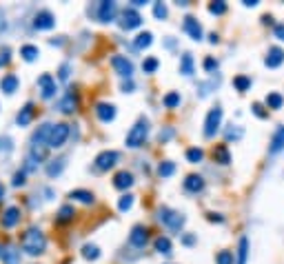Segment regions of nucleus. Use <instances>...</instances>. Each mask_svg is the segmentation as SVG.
Returning a JSON list of instances; mask_svg holds the SVG:
<instances>
[{"label": "nucleus", "mask_w": 284, "mask_h": 264, "mask_svg": "<svg viewBox=\"0 0 284 264\" xmlns=\"http://www.w3.org/2000/svg\"><path fill=\"white\" fill-rule=\"evenodd\" d=\"M158 218L162 220V222L167 224L169 229H173V231H180V229H182V224H184V218H182L180 213H176V211L167 209V206H162V209H160Z\"/></svg>", "instance_id": "5"}, {"label": "nucleus", "mask_w": 284, "mask_h": 264, "mask_svg": "<svg viewBox=\"0 0 284 264\" xmlns=\"http://www.w3.org/2000/svg\"><path fill=\"white\" fill-rule=\"evenodd\" d=\"M4 27H7V23H4V18H2V16H0V32H2Z\"/></svg>", "instance_id": "59"}, {"label": "nucleus", "mask_w": 284, "mask_h": 264, "mask_svg": "<svg viewBox=\"0 0 284 264\" xmlns=\"http://www.w3.org/2000/svg\"><path fill=\"white\" fill-rule=\"evenodd\" d=\"M155 251L169 255V253H171V240H169V237H164V235L155 237Z\"/></svg>", "instance_id": "34"}, {"label": "nucleus", "mask_w": 284, "mask_h": 264, "mask_svg": "<svg viewBox=\"0 0 284 264\" xmlns=\"http://www.w3.org/2000/svg\"><path fill=\"white\" fill-rule=\"evenodd\" d=\"M257 0H244V7H255Z\"/></svg>", "instance_id": "56"}, {"label": "nucleus", "mask_w": 284, "mask_h": 264, "mask_svg": "<svg viewBox=\"0 0 284 264\" xmlns=\"http://www.w3.org/2000/svg\"><path fill=\"white\" fill-rule=\"evenodd\" d=\"M111 65H113L115 73L122 78H127V80H131V73H133V63L129 58H124V56H113L111 58Z\"/></svg>", "instance_id": "7"}, {"label": "nucleus", "mask_w": 284, "mask_h": 264, "mask_svg": "<svg viewBox=\"0 0 284 264\" xmlns=\"http://www.w3.org/2000/svg\"><path fill=\"white\" fill-rule=\"evenodd\" d=\"M69 198H71V200L82 202V204H91V202H93V193L84 191V189H73V191L69 193Z\"/></svg>", "instance_id": "28"}, {"label": "nucleus", "mask_w": 284, "mask_h": 264, "mask_svg": "<svg viewBox=\"0 0 284 264\" xmlns=\"http://www.w3.org/2000/svg\"><path fill=\"white\" fill-rule=\"evenodd\" d=\"M118 158H120L118 151H102V153H98V158H96V169H98V171H109L111 166L118 162Z\"/></svg>", "instance_id": "12"}, {"label": "nucleus", "mask_w": 284, "mask_h": 264, "mask_svg": "<svg viewBox=\"0 0 284 264\" xmlns=\"http://www.w3.org/2000/svg\"><path fill=\"white\" fill-rule=\"evenodd\" d=\"M180 73H184V76H191L193 73V58H191V54H184L180 60Z\"/></svg>", "instance_id": "32"}, {"label": "nucleus", "mask_w": 284, "mask_h": 264, "mask_svg": "<svg viewBox=\"0 0 284 264\" xmlns=\"http://www.w3.org/2000/svg\"><path fill=\"white\" fill-rule=\"evenodd\" d=\"M20 249L29 255H40L47 249V237L38 227H29L20 237Z\"/></svg>", "instance_id": "1"}, {"label": "nucleus", "mask_w": 284, "mask_h": 264, "mask_svg": "<svg viewBox=\"0 0 284 264\" xmlns=\"http://www.w3.org/2000/svg\"><path fill=\"white\" fill-rule=\"evenodd\" d=\"M2 262L4 264H20V251L13 246H4L2 249Z\"/></svg>", "instance_id": "27"}, {"label": "nucleus", "mask_w": 284, "mask_h": 264, "mask_svg": "<svg viewBox=\"0 0 284 264\" xmlns=\"http://www.w3.org/2000/svg\"><path fill=\"white\" fill-rule=\"evenodd\" d=\"M215 67H217V63H215L213 58H207V60H204V69H207V71H213Z\"/></svg>", "instance_id": "51"}, {"label": "nucleus", "mask_w": 284, "mask_h": 264, "mask_svg": "<svg viewBox=\"0 0 284 264\" xmlns=\"http://www.w3.org/2000/svg\"><path fill=\"white\" fill-rule=\"evenodd\" d=\"M204 158V153H202V149H189V151H186V160L189 162H193V165H198L200 160H202Z\"/></svg>", "instance_id": "40"}, {"label": "nucleus", "mask_w": 284, "mask_h": 264, "mask_svg": "<svg viewBox=\"0 0 284 264\" xmlns=\"http://www.w3.org/2000/svg\"><path fill=\"white\" fill-rule=\"evenodd\" d=\"M275 38L284 40V25H275Z\"/></svg>", "instance_id": "52"}, {"label": "nucleus", "mask_w": 284, "mask_h": 264, "mask_svg": "<svg viewBox=\"0 0 284 264\" xmlns=\"http://www.w3.org/2000/svg\"><path fill=\"white\" fill-rule=\"evenodd\" d=\"M153 42V36H151V32H142L136 36V40H133V47L136 49H146V47Z\"/></svg>", "instance_id": "30"}, {"label": "nucleus", "mask_w": 284, "mask_h": 264, "mask_svg": "<svg viewBox=\"0 0 284 264\" xmlns=\"http://www.w3.org/2000/svg\"><path fill=\"white\" fill-rule=\"evenodd\" d=\"M247 258H248V240L242 235L238 244V264H247Z\"/></svg>", "instance_id": "31"}, {"label": "nucleus", "mask_w": 284, "mask_h": 264, "mask_svg": "<svg viewBox=\"0 0 284 264\" xmlns=\"http://www.w3.org/2000/svg\"><path fill=\"white\" fill-rule=\"evenodd\" d=\"M233 87L238 91H248V87H251V78L247 76H235L233 78Z\"/></svg>", "instance_id": "38"}, {"label": "nucleus", "mask_w": 284, "mask_h": 264, "mask_svg": "<svg viewBox=\"0 0 284 264\" xmlns=\"http://www.w3.org/2000/svg\"><path fill=\"white\" fill-rule=\"evenodd\" d=\"M242 138V129H226V140H240Z\"/></svg>", "instance_id": "49"}, {"label": "nucleus", "mask_w": 284, "mask_h": 264, "mask_svg": "<svg viewBox=\"0 0 284 264\" xmlns=\"http://www.w3.org/2000/svg\"><path fill=\"white\" fill-rule=\"evenodd\" d=\"M0 222H2L4 229H13L18 222H20V209H18V206H9V209L2 213V220H0Z\"/></svg>", "instance_id": "18"}, {"label": "nucleus", "mask_w": 284, "mask_h": 264, "mask_svg": "<svg viewBox=\"0 0 284 264\" xmlns=\"http://www.w3.org/2000/svg\"><path fill=\"white\" fill-rule=\"evenodd\" d=\"M146 133H149V122L142 118V120H138L136 125L131 127V131L127 133V147L136 149V147H140V144H144Z\"/></svg>", "instance_id": "2"}, {"label": "nucleus", "mask_w": 284, "mask_h": 264, "mask_svg": "<svg viewBox=\"0 0 284 264\" xmlns=\"http://www.w3.org/2000/svg\"><path fill=\"white\" fill-rule=\"evenodd\" d=\"M209 11H211V14H215V16L226 14V2H224V0H215V2H211V5H209Z\"/></svg>", "instance_id": "39"}, {"label": "nucleus", "mask_w": 284, "mask_h": 264, "mask_svg": "<svg viewBox=\"0 0 284 264\" xmlns=\"http://www.w3.org/2000/svg\"><path fill=\"white\" fill-rule=\"evenodd\" d=\"M129 242H131L133 246H138V249H142V246L149 242V229L142 227V224H138V227L131 229V233H129Z\"/></svg>", "instance_id": "13"}, {"label": "nucleus", "mask_w": 284, "mask_h": 264, "mask_svg": "<svg viewBox=\"0 0 284 264\" xmlns=\"http://www.w3.org/2000/svg\"><path fill=\"white\" fill-rule=\"evenodd\" d=\"M284 104V98L280 94H269L266 96V107L269 109H282Z\"/></svg>", "instance_id": "37"}, {"label": "nucleus", "mask_w": 284, "mask_h": 264, "mask_svg": "<svg viewBox=\"0 0 284 264\" xmlns=\"http://www.w3.org/2000/svg\"><path fill=\"white\" fill-rule=\"evenodd\" d=\"M25 175H27L25 169L16 171V175H13V187H22V184H25Z\"/></svg>", "instance_id": "46"}, {"label": "nucleus", "mask_w": 284, "mask_h": 264, "mask_svg": "<svg viewBox=\"0 0 284 264\" xmlns=\"http://www.w3.org/2000/svg\"><path fill=\"white\" fill-rule=\"evenodd\" d=\"M282 63H284V51L280 49V47H271L269 54H266L264 65H266L269 69H275V67H280Z\"/></svg>", "instance_id": "20"}, {"label": "nucleus", "mask_w": 284, "mask_h": 264, "mask_svg": "<svg viewBox=\"0 0 284 264\" xmlns=\"http://www.w3.org/2000/svg\"><path fill=\"white\" fill-rule=\"evenodd\" d=\"M0 151H2V149H0Z\"/></svg>", "instance_id": "62"}, {"label": "nucleus", "mask_w": 284, "mask_h": 264, "mask_svg": "<svg viewBox=\"0 0 284 264\" xmlns=\"http://www.w3.org/2000/svg\"><path fill=\"white\" fill-rule=\"evenodd\" d=\"M38 89L44 100L53 98V96H56V78H53L51 73H42V76L38 78Z\"/></svg>", "instance_id": "6"}, {"label": "nucleus", "mask_w": 284, "mask_h": 264, "mask_svg": "<svg viewBox=\"0 0 284 264\" xmlns=\"http://www.w3.org/2000/svg\"><path fill=\"white\" fill-rule=\"evenodd\" d=\"M153 16H155V18H167V5H164V2H155V5H153Z\"/></svg>", "instance_id": "45"}, {"label": "nucleus", "mask_w": 284, "mask_h": 264, "mask_svg": "<svg viewBox=\"0 0 284 264\" xmlns=\"http://www.w3.org/2000/svg\"><path fill=\"white\" fill-rule=\"evenodd\" d=\"M184 189H186V191H191V193H200L204 189V178H202V175H198V173L186 175Z\"/></svg>", "instance_id": "21"}, {"label": "nucleus", "mask_w": 284, "mask_h": 264, "mask_svg": "<svg viewBox=\"0 0 284 264\" xmlns=\"http://www.w3.org/2000/svg\"><path fill=\"white\" fill-rule=\"evenodd\" d=\"M213 160L220 162V165H229L231 153H229V149H226V144H217V147L213 149Z\"/></svg>", "instance_id": "26"}, {"label": "nucleus", "mask_w": 284, "mask_h": 264, "mask_svg": "<svg viewBox=\"0 0 284 264\" xmlns=\"http://www.w3.org/2000/svg\"><path fill=\"white\" fill-rule=\"evenodd\" d=\"M73 215H75L73 206H71V204H65V206H60V211H58L56 222H58V224H69V222H73Z\"/></svg>", "instance_id": "25"}, {"label": "nucleus", "mask_w": 284, "mask_h": 264, "mask_svg": "<svg viewBox=\"0 0 284 264\" xmlns=\"http://www.w3.org/2000/svg\"><path fill=\"white\" fill-rule=\"evenodd\" d=\"M131 206H133V196H129V193H127V196L120 198V202H118V209L120 211H129Z\"/></svg>", "instance_id": "43"}, {"label": "nucleus", "mask_w": 284, "mask_h": 264, "mask_svg": "<svg viewBox=\"0 0 284 264\" xmlns=\"http://www.w3.org/2000/svg\"><path fill=\"white\" fill-rule=\"evenodd\" d=\"M118 14V5H115L113 0H102L100 5H98V20L100 23H111Z\"/></svg>", "instance_id": "8"}, {"label": "nucleus", "mask_w": 284, "mask_h": 264, "mask_svg": "<svg viewBox=\"0 0 284 264\" xmlns=\"http://www.w3.org/2000/svg\"><path fill=\"white\" fill-rule=\"evenodd\" d=\"M215 262L217 264H233V253H231V251H220Z\"/></svg>", "instance_id": "41"}, {"label": "nucleus", "mask_w": 284, "mask_h": 264, "mask_svg": "<svg viewBox=\"0 0 284 264\" xmlns=\"http://www.w3.org/2000/svg\"><path fill=\"white\" fill-rule=\"evenodd\" d=\"M82 258L84 260H98L100 258V249L96 244H84L82 246Z\"/></svg>", "instance_id": "35"}, {"label": "nucleus", "mask_w": 284, "mask_h": 264, "mask_svg": "<svg viewBox=\"0 0 284 264\" xmlns=\"http://www.w3.org/2000/svg\"><path fill=\"white\" fill-rule=\"evenodd\" d=\"M209 220H211V222H224V218H222L220 213H209Z\"/></svg>", "instance_id": "54"}, {"label": "nucleus", "mask_w": 284, "mask_h": 264, "mask_svg": "<svg viewBox=\"0 0 284 264\" xmlns=\"http://www.w3.org/2000/svg\"><path fill=\"white\" fill-rule=\"evenodd\" d=\"M65 166H67V160H65V158L49 160V165H47V175H49V178H58V175L65 171Z\"/></svg>", "instance_id": "23"}, {"label": "nucleus", "mask_w": 284, "mask_h": 264, "mask_svg": "<svg viewBox=\"0 0 284 264\" xmlns=\"http://www.w3.org/2000/svg\"><path fill=\"white\" fill-rule=\"evenodd\" d=\"M142 5H146L144 0H133V7H142Z\"/></svg>", "instance_id": "57"}, {"label": "nucleus", "mask_w": 284, "mask_h": 264, "mask_svg": "<svg viewBox=\"0 0 284 264\" xmlns=\"http://www.w3.org/2000/svg\"><path fill=\"white\" fill-rule=\"evenodd\" d=\"M164 107L167 109H176L178 104H180V94H178V91H169L167 96H164Z\"/></svg>", "instance_id": "36"}, {"label": "nucleus", "mask_w": 284, "mask_h": 264, "mask_svg": "<svg viewBox=\"0 0 284 264\" xmlns=\"http://www.w3.org/2000/svg\"><path fill=\"white\" fill-rule=\"evenodd\" d=\"M9 63H11V49L2 47V49H0V67H7Z\"/></svg>", "instance_id": "44"}, {"label": "nucleus", "mask_w": 284, "mask_h": 264, "mask_svg": "<svg viewBox=\"0 0 284 264\" xmlns=\"http://www.w3.org/2000/svg\"><path fill=\"white\" fill-rule=\"evenodd\" d=\"M182 242H184L186 246H191V244H193V242H195V235H191V233H186V235L182 237Z\"/></svg>", "instance_id": "53"}, {"label": "nucleus", "mask_w": 284, "mask_h": 264, "mask_svg": "<svg viewBox=\"0 0 284 264\" xmlns=\"http://www.w3.org/2000/svg\"><path fill=\"white\" fill-rule=\"evenodd\" d=\"M69 65H60V69H58V78H60V80H69Z\"/></svg>", "instance_id": "48"}, {"label": "nucleus", "mask_w": 284, "mask_h": 264, "mask_svg": "<svg viewBox=\"0 0 284 264\" xmlns=\"http://www.w3.org/2000/svg\"><path fill=\"white\" fill-rule=\"evenodd\" d=\"M67 138H69V125L58 122V125H53V131H51V135H49L47 147H51V149L62 147V144L67 142Z\"/></svg>", "instance_id": "4"}, {"label": "nucleus", "mask_w": 284, "mask_h": 264, "mask_svg": "<svg viewBox=\"0 0 284 264\" xmlns=\"http://www.w3.org/2000/svg\"><path fill=\"white\" fill-rule=\"evenodd\" d=\"M251 109H253V113H255L257 118H266V116H269V111H266V109L262 107L260 102H255V104H253V107H251Z\"/></svg>", "instance_id": "47"}, {"label": "nucleus", "mask_w": 284, "mask_h": 264, "mask_svg": "<svg viewBox=\"0 0 284 264\" xmlns=\"http://www.w3.org/2000/svg\"><path fill=\"white\" fill-rule=\"evenodd\" d=\"M34 116H36V107H34V102H27L25 107L18 111V116H16V122H18V127H27L31 120H34Z\"/></svg>", "instance_id": "17"}, {"label": "nucleus", "mask_w": 284, "mask_h": 264, "mask_svg": "<svg viewBox=\"0 0 284 264\" xmlns=\"http://www.w3.org/2000/svg\"><path fill=\"white\" fill-rule=\"evenodd\" d=\"M0 251H2V246H0ZM0 255H2V253H0Z\"/></svg>", "instance_id": "61"}, {"label": "nucleus", "mask_w": 284, "mask_h": 264, "mask_svg": "<svg viewBox=\"0 0 284 264\" xmlns=\"http://www.w3.org/2000/svg\"><path fill=\"white\" fill-rule=\"evenodd\" d=\"M158 58H146L144 63H142V69H144V73H153L155 69H158Z\"/></svg>", "instance_id": "42"}, {"label": "nucleus", "mask_w": 284, "mask_h": 264, "mask_svg": "<svg viewBox=\"0 0 284 264\" xmlns=\"http://www.w3.org/2000/svg\"><path fill=\"white\" fill-rule=\"evenodd\" d=\"M262 23H264V25H271L273 20H271V16H264V18H262Z\"/></svg>", "instance_id": "58"}, {"label": "nucleus", "mask_w": 284, "mask_h": 264, "mask_svg": "<svg viewBox=\"0 0 284 264\" xmlns=\"http://www.w3.org/2000/svg\"><path fill=\"white\" fill-rule=\"evenodd\" d=\"M78 104H80V98H78V91L69 89L65 94V98L60 100V104H58V109H60L62 113H73L78 111Z\"/></svg>", "instance_id": "10"}, {"label": "nucleus", "mask_w": 284, "mask_h": 264, "mask_svg": "<svg viewBox=\"0 0 284 264\" xmlns=\"http://www.w3.org/2000/svg\"><path fill=\"white\" fill-rule=\"evenodd\" d=\"M171 135H173V129H171V127H167V129H162V131H160L158 140H160V142H167V140L171 138Z\"/></svg>", "instance_id": "50"}, {"label": "nucleus", "mask_w": 284, "mask_h": 264, "mask_svg": "<svg viewBox=\"0 0 284 264\" xmlns=\"http://www.w3.org/2000/svg\"><path fill=\"white\" fill-rule=\"evenodd\" d=\"M182 27H184V32L189 33L193 40H202V27H200V23L193 18V16H186L184 23H182Z\"/></svg>", "instance_id": "15"}, {"label": "nucleus", "mask_w": 284, "mask_h": 264, "mask_svg": "<svg viewBox=\"0 0 284 264\" xmlns=\"http://www.w3.org/2000/svg\"><path fill=\"white\" fill-rule=\"evenodd\" d=\"M173 171H176V165H173L171 160H164L158 165V175L160 178H169V175H173Z\"/></svg>", "instance_id": "33"}, {"label": "nucleus", "mask_w": 284, "mask_h": 264, "mask_svg": "<svg viewBox=\"0 0 284 264\" xmlns=\"http://www.w3.org/2000/svg\"><path fill=\"white\" fill-rule=\"evenodd\" d=\"M220 122H222V109L213 107L211 111L207 113V120H204V138H213L215 131L220 129Z\"/></svg>", "instance_id": "3"}, {"label": "nucleus", "mask_w": 284, "mask_h": 264, "mask_svg": "<svg viewBox=\"0 0 284 264\" xmlns=\"http://www.w3.org/2000/svg\"><path fill=\"white\" fill-rule=\"evenodd\" d=\"M133 89V82L131 80H124L122 82V91H131Z\"/></svg>", "instance_id": "55"}, {"label": "nucleus", "mask_w": 284, "mask_h": 264, "mask_svg": "<svg viewBox=\"0 0 284 264\" xmlns=\"http://www.w3.org/2000/svg\"><path fill=\"white\" fill-rule=\"evenodd\" d=\"M284 149V127H278L271 138V144H269V151L271 153H280Z\"/></svg>", "instance_id": "22"}, {"label": "nucleus", "mask_w": 284, "mask_h": 264, "mask_svg": "<svg viewBox=\"0 0 284 264\" xmlns=\"http://www.w3.org/2000/svg\"><path fill=\"white\" fill-rule=\"evenodd\" d=\"M20 56H22V60H27V63H34V60L40 56V49L36 45H22Z\"/></svg>", "instance_id": "29"}, {"label": "nucleus", "mask_w": 284, "mask_h": 264, "mask_svg": "<svg viewBox=\"0 0 284 264\" xmlns=\"http://www.w3.org/2000/svg\"><path fill=\"white\" fill-rule=\"evenodd\" d=\"M133 184V175L129 171H118L113 175V187L115 189H129Z\"/></svg>", "instance_id": "24"}, {"label": "nucleus", "mask_w": 284, "mask_h": 264, "mask_svg": "<svg viewBox=\"0 0 284 264\" xmlns=\"http://www.w3.org/2000/svg\"><path fill=\"white\" fill-rule=\"evenodd\" d=\"M51 131H53V125H51V122H44V125H40L38 129H36V133H34V138H31V142H34V144H40V147H47Z\"/></svg>", "instance_id": "14"}, {"label": "nucleus", "mask_w": 284, "mask_h": 264, "mask_svg": "<svg viewBox=\"0 0 284 264\" xmlns=\"http://www.w3.org/2000/svg\"><path fill=\"white\" fill-rule=\"evenodd\" d=\"M18 87H20V80H18L16 73H7V76H2V80H0V89H2L7 96L16 94Z\"/></svg>", "instance_id": "19"}, {"label": "nucleus", "mask_w": 284, "mask_h": 264, "mask_svg": "<svg viewBox=\"0 0 284 264\" xmlns=\"http://www.w3.org/2000/svg\"><path fill=\"white\" fill-rule=\"evenodd\" d=\"M34 27L40 29V32H44V29H53L56 27V16H53L51 11H47V9L38 11V14L34 16Z\"/></svg>", "instance_id": "9"}, {"label": "nucleus", "mask_w": 284, "mask_h": 264, "mask_svg": "<svg viewBox=\"0 0 284 264\" xmlns=\"http://www.w3.org/2000/svg\"><path fill=\"white\" fill-rule=\"evenodd\" d=\"M96 116L100 122H111L115 118V107L109 102H98L96 104Z\"/></svg>", "instance_id": "16"}, {"label": "nucleus", "mask_w": 284, "mask_h": 264, "mask_svg": "<svg viewBox=\"0 0 284 264\" xmlns=\"http://www.w3.org/2000/svg\"><path fill=\"white\" fill-rule=\"evenodd\" d=\"M120 25H122V29H136L142 25V16L136 11V7H127V9L122 11V20H120Z\"/></svg>", "instance_id": "11"}, {"label": "nucleus", "mask_w": 284, "mask_h": 264, "mask_svg": "<svg viewBox=\"0 0 284 264\" xmlns=\"http://www.w3.org/2000/svg\"><path fill=\"white\" fill-rule=\"evenodd\" d=\"M2 198H4V187L0 184V200H2Z\"/></svg>", "instance_id": "60"}]
</instances>
